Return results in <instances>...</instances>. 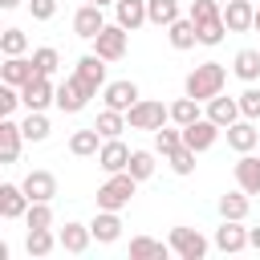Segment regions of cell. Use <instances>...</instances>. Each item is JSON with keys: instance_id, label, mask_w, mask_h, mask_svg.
I'll return each mask as SVG.
<instances>
[{"instance_id": "1", "label": "cell", "mask_w": 260, "mask_h": 260, "mask_svg": "<svg viewBox=\"0 0 260 260\" xmlns=\"http://www.w3.org/2000/svg\"><path fill=\"white\" fill-rule=\"evenodd\" d=\"M223 85H228V69H223L219 61H203V65H195V69L187 73L183 93H191L195 102H211L215 93H223Z\"/></svg>"}, {"instance_id": "2", "label": "cell", "mask_w": 260, "mask_h": 260, "mask_svg": "<svg viewBox=\"0 0 260 260\" xmlns=\"http://www.w3.org/2000/svg\"><path fill=\"white\" fill-rule=\"evenodd\" d=\"M134 191H138V179H134L130 171H118V175H110V179L98 187V207H106V211H122V207L134 199Z\"/></svg>"}, {"instance_id": "3", "label": "cell", "mask_w": 260, "mask_h": 260, "mask_svg": "<svg viewBox=\"0 0 260 260\" xmlns=\"http://www.w3.org/2000/svg\"><path fill=\"white\" fill-rule=\"evenodd\" d=\"M167 118H171V106H162V102H154V98H138L130 110H126V122H130V130H158V126H167Z\"/></svg>"}, {"instance_id": "4", "label": "cell", "mask_w": 260, "mask_h": 260, "mask_svg": "<svg viewBox=\"0 0 260 260\" xmlns=\"http://www.w3.org/2000/svg\"><path fill=\"white\" fill-rule=\"evenodd\" d=\"M126 45H130V28H122L118 20L106 24V28L93 37V53H98L102 61H122V57H126Z\"/></svg>"}, {"instance_id": "5", "label": "cell", "mask_w": 260, "mask_h": 260, "mask_svg": "<svg viewBox=\"0 0 260 260\" xmlns=\"http://www.w3.org/2000/svg\"><path fill=\"white\" fill-rule=\"evenodd\" d=\"M93 93H98V89H93V85H85V81L73 73V77H65V81L57 85V110H61V114H77V110H85V106H89V98H93Z\"/></svg>"}, {"instance_id": "6", "label": "cell", "mask_w": 260, "mask_h": 260, "mask_svg": "<svg viewBox=\"0 0 260 260\" xmlns=\"http://www.w3.org/2000/svg\"><path fill=\"white\" fill-rule=\"evenodd\" d=\"M167 244H171V252H175L179 260H203L207 248H211L195 228H171V240H167Z\"/></svg>"}, {"instance_id": "7", "label": "cell", "mask_w": 260, "mask_h": 260, "mask_svg": "<svg viewBox=\"0 0 260 260\" xmlns=\"http://www.w3.org/2000/svg\"><path fill=\"white\" fill-rule=\"evenodd\" d=\"M20 102H24V110H49V106H57V89L45 73H37L32 81L20 85Z\"/></svg>"}, {"instance_id": "8", "label": "cell", "mask_w": 260, "mask_h": 260, "mask_svg": "<svg viewBox=\"0 0 260 260\" xmlns=\"http://www.w3.org/2000/svg\"><path fill=\"white\" fill-rule=\"evenodd\" d=\"M219 130L223 126H215L207 114L199 118V122H191V126H183V146H191L195 154H203V150H211L215 146V138H219Z\"/></svg>"}, {"instance_id": "9", "label": "cell", "mask_w": 260, "mask_h": 260, "mask_svg": "<svg viewBox=\"0 0 260 260\" xmlns=\"http://www.w3.org/2000/svg\"><path fill=\"white\" fill-rule=\"evenodd\" d=\"M130 154H134V150H130L122 138H106L102 150H98V167H102L106 175H118V171L130 167Z\"/></svg>"}, {"instance_id": "10", "label": "cell", "mask_w": 260, "mask_h": 260, "mask_svg": "<svg viewBox=\"0 0 260 260\" xmlns=\"http://www.w3.org/2000/svg\"><path fill=\"white\" fill-rule=\"evenodd\" d=\"M223 24H228V32H248V28H256V4H252V0H228V4H223Z\"/></svg>"}, {"instance_id": "11", "label": "cell", "mask_w": 260, "mask_h": 260, "mask_svg": "<svg viewBox=\"0 0 260 260\" xmlns=\"http://www.w3.org/2000/svg\"><path fill=\"white\" fill-rule=\"evenodd\" d=\"M106 28V16H102V4H81L77 12H73V32L81 37V41H93L98 32Z\"/></svg>"}, {"instance_id": "12", "label": "cell", "mask_w": 260, "mask_h": 260, "mask_svg": "<svg viewBox=\"0 0 260 260\" xmlns=\"http://www.w3.org/2000/svg\"><path fill=\"white\" fill-rule=\"evenodd\" d=\"M223 134H228V146H232L236 154H248V150H256V142H260V130H256V122H252V118L232 122Z\"/></svg>"}, {"instance_id": "13", "label": "cell", "mask_w": 260, "mask_h": 260, "mask_svg": "<svg viewBox=\"0 0 260 260\" xmlns=\"http://www.w3.org/2000/svg\"><path fill=\"white\" fill-rule=\"evenodd\" d=\"M20 187H24V195H28L32 203H37V199H41V203H53V195H57V175H53V171H28Z\"/></svg>"}, {"instance_id": "14", "label": "cell", "mask_w": 260, "mask_h": 260, "mask_svg": "<svg viewBox=\"0 0 260 260\" xmlns=\"http://www.w3.org/2000/svg\"><path fill=\"white\" fill-rule=\"evenodd\" d=\"M28 195H24V187H16V183H0V219H24V211H28Z\"/></svg>"}, {"instance_id": "15", "label": "cell", "mask_w": 260, "mask_h": 260, "mask_svg": "<svg viewBox=\"0 0 260 260\" xmlns=\"http://www.w3.org/2000/svg\"><path fill=\"white\" fill-rule=\"evenodd\" d=\"M215 248H219V252H244V248H248V228H244V219H223V223L215 228Z\"/></svg>"}, {"instance_id": "16", "label": "cell", "mask_w": 260, "mask_h": 260, "mask_svg": "<svg viewBox=\"0 0 260 260\" xmlns=\"http://www.w3.org/2000/svg\"><path fill=\"white\" fill-rule=\"evenodd\" d=\"M32 77H37L32 57H24V53H20V57H4V65H0V81H4V85H16V89H20V85L32 81Z\"/></svg>"}, {"instance_id": "17", "label": "cell", "mask_w": 260, "mask_h": 260, "mask_svg": "<svg viewBox=\"0 0 260 260\" xmlns=\"http://www.w3.org/2000/svg\"><path fill=\"white\" fill-rule=\"evenodd\" d=\"M20 142H24L20 122L4 118V122H0V162H4V167H12V162L20 158Z\"/></svg>"}, {"instance_id": "18", "label": "cell", "mask_w": 260, "mask_h": 260, "mask_svg": "<svg viewBox=\"0 0 260 260\" xmlns=\"http://www.w3.org/2000/svg\"><path fill=\"white\" fill-rule=\"evenodd\" d=\"M138 98H142V93H138V85H134V81H110V85L102 89V102H106L110 110H122V114H126Z\"/></svg>"}, {"instance_id": "19", "label": "cell", "mask_w": 260, "mask_h": 260, "mask_svg": "<svg viewBox=\"0 0 260 260\" xmlns=\"http://www.w3.org/2000/svg\"><path fill=\"white\" fill-rule=\"evenodd\" d=\"M207 118L215 122V126H232V122H240L244 114H240V98H223V93H215L211 102H207Z\"/></svg>"}, {"instance_id": "20", "label": "cell", "mask_w": 260, "mask_h": 260, "mask_svg": "<svg viewBox=\"0 0 260 260\" xmlns=\"http://www.w3.org/2000/svg\"><path fill=\"white\" fill-rule=\"evenodd\" d=\"M102 130L98 126H85V130H73L69 134V154H77V158H93L98 150H102Z\"/></svg>"}, {"instance_id": "21", "label": "cell", "mask_w": 260, "mask_h": 260, "mask_svg": "<svg viewBox=\"0 0 260 260\" xmlns=\"http://www.w3.org/2000/svg\"><path fill=\"white\" fill-rule=\"evenodd\" d=\"M236 187L248 191V195H260V158L252 150L240 154V162H236Z\"/></svg>"}, {"instance_id": "22", "label": "cell", "mask_w": 260, "mask_h": 260, "mask_svg": "<svg viewBox=\"0 0 260 260\" xmlns=\"http://www.w3.org/2000/svg\"><path fill=\"white\" fill-rule=\"evenodd\" d=\"M167 41H171V49H195L199 45V28H195V20L191 16H179L175 24H167Z\"/></svg>"}, {"instance_id": "23", "label": "cell", "mask_w": 260, "mask_h": 260, "mask_svg": "<svg viewBox=\"0 0 260 260\" xmlns=\"http://www.w3.org/2000/svg\"><path fill=\"white\" fill-rule=\"evenodd\" d=\"M89 232H93V240H98V244H114V240L122 236V219H118V211H106V207H98V215H93Z\"/></svg>"}, {"instance_id": "24", "label": "cell", "mask_w": 260, "mask_h": 260, "mask_svg": "<svg viewBox=\"0 0 260 260\" xmlns=\"http://www.w3.org/2000/svg\"><path fill=\"white\" fill-rule=\"evenodd\" d=\"M114 16H118V24L122 28H142V24H150V16H146V0H118L114 4Z\"/></svg>"}, {"instance_id": "25", "label": "cell", "mask_w": 260, "mask_h": 260, "mask_svg": "<svg viewBox=\"0 0 260 260\" xmlns=\"http://www.w3.org/2000/svg\"><path fill=\"white\" fill-rule=\"evenodd\" d=\"M57 240H61V248H65V252H73V256H81V252L89 248V240H93V232H89V223H65V228L57 232Z\"/></svg>"}, {"instance_id": "26", "label": "cell", "mask_w": 260, "mask_h": 260, "mask_svg": "<svg viewBox=\"0 0 260 260\" xmlns=\"http://www.w3.org/2000/svg\"><path fill=\"white\" fill-rule=\"evenodd\" d=\"M85 85H93V89H106V61L98 57V53H85L81 61H77V69H73Z\"/></svg>"}, {"instance_id": "27", "label": "cell", "mask_w": 260, "mask_h": 260, "mask_svg": "<svg viewBox=\"0 0 260 260\" xmlns=\"http://www.w3.org/2000/svg\"><path fill=\"white\" fill-rule=\"evenodd\" d=\"M167 256H171V244H162V240H150V236L130 240V260H167Z\"/></svg>"}, {"instance_id": "28", "label": "cell", "mask_w": 260, "mask_h": 260, "mask_svg": "<svg viewBox=\"0 0 260 260\" xmlns=\"http://www.w3.org/2000/svg\"><path fill=\"white\" fill-rule=\"evenodd\" d=\"M24 248H28V256H49L53 248H61V240L53 236V228H28V236H24Z\"/></svg>"}, {"instance_id": "29", "label": "cell", "mask_w": 260, "mask_h": 260, "mask_svg": "<svg viewBox=\"0 0 260 260\" xmlns=\"http://www.w3.org/2000/svg\"><path fill=\"white\" fill-rule=\"evenodd\" d=\"M232 73L240 77V81H260V49H240L236 53V61H232Z\"/></svg>"}, {"instance_id": "30", "label": "cell", "mask_w": 260, "mask_h": 260, "mask_svg": "<svg viewBox=\"0 0 260 260\" xmlns=\"http://www.w3.org/2000/svg\"><path fill=\"white\" fill-rule=\"evenodd\" d=\"M248 207H252L248 191H228V195H219V215H223V219H248Z\"/></svg>"}, {"instance_id": "31", "label": "cell", "mask_w": 260, "mask_h": 260, "mask_svg": "<svg viewBox=\"0 0 260 260\" xmlns=\"http://www.w3.org/2000/svg\"><path fill=\"white\" fill-rule=\"evenodd\" d=\"M146 16H150V24L167 28L179 20V0H146Z\"/></svg>"}, {"instance_id": "32", "label": "cell", "mask_w": 260, "mask_h": 260, "mask_svg": "<svg viewBox=\"0 0 260 260\" xmlns=\"http://www.w3.org/2000/svg\"><path fill=\"white\" fill-rule=\"evenodd\" d=\"M203 114H199V102L191 98V93H183L179 102H171V122L175 126H191V122H199Z\"/></svg>"}, {"instance_id": "33", "label": "cell", "mask_w": 260, "mask_h": 260, "mask_svg": "<svg viewBox=\"0 0 260 260\" xmlns=\"http://www.w3.org/2000/svg\"><path fill=\"white\" fill-rule=\"evenodd\" d=\"M93 126L102 130V138H122V130H126L130 122H126V114H122V110H110V106H106V110L98 114V122H93Z\"/></svg>"}, {"instance_id": "34", "label": "cell", "mask_w": 260, "mask_h": 260, "mask_svg": "<svg viewBox=\"0 0 260 260\" xmlns=\"http://www.w3.org/2000/svg\"><path fill=\"white\" fill-rule=\"evenodd\" d=\"M20 130H24V142H45V138H49V118H45V110H28L24 122H20Z\"/></svg>"}, {"instance_id": "35", "label": "cell", "mask_w": 260, "mask_h": 260, "mask_svg": "<svg viewBox=\"0 0 260 260\" xmlns=\"http://www.w3.org/2000/svg\"><path fill=\"white\" fill-rule=\"evenodd\" d=\"M183 146V126H158L154 130V150L167 158V154H175Z\"/></svg>"}, {"instance_id": "36", "label": "cell", "mask_w": 260, "mask_h": 260, "mask_svg": "<svg viewBox=\"0 0 260 260\" xmlns=\"http://www.w3.org/2000/svg\"><path fill=\"white\" fill-rule=\"evenodd\" d=\"M154 154H158V150H134V154H130V167H126V171H130V175H134L138 183H146V179L154 175V167H158V162H154Z\"/></svg>"}, {"instance_id": "37", "label": "cell", "mask_w": 260, "mask_h": 260, "mask_svg": "<svg viewBox=\"0 0 260 260\" xmlns=\"http://www.w3.org/2000/svg\"><path fill=\"white\" fill-rule=\"evenodd\" d=\"M187 16H191L195 24H211V20H219V16H223V4H219V0H191Z\"/></svg>"}, {"instance_id": "38", "label": "cell", "mask_w": 260, "mask_h": 260, "mask_svg": "<svg viewBox=\"0 0 260 260\" xmlns=\"http://www.w3.org/2000/svg\"><path fill=\"white\" fill-rule=\"evenodd\" d=\"M32 65H37V73L53 77V73H57V65H61V53H57L53 45H41V49H32Z\"/></svg>"}, {"instance_id": "39", "label": "cell", "mask_w": 260, "mask_h": 260, "mask_svg": "<svg viewBox=\"0 0 260 260\" xmlns=\"http://www.w3.org/2000/svg\"><path fill=\"white\" fill-rule=\"evenodd\" d=\"M24 49H28V37H24L20 28H4V32H0V53H4V57H20Z\"/></svg>"}, {"instance_id": "40", "label": "cell", "mask_w": 260, "mask_h": 260, "mask_svg": "<svg viewBox=\"0 0 260 260\" xmlns=\"http://www.w3.org/2000/svg\"><path fill=\"white\" fill-rule=\"evenodd\" d=\"M24 228H53V207L49 203H28V211H24Z\"/></svg>"}, {"instance_id": "41", "label": "cell", "mask_w": 260, "mask_h": 260, "mask_svg": "<svg viewBox=\"0 0 260 260\" xmlns=\"http://www.w3.org/2000/svg\"><path fill=\"white\" fill-rule=\"evenodd\" d=\"M240 114H244V118H252V122H260V85H256V81L240 93Z\"/></svg>"}, {"instance_id": "42", "label": "cell", "mask_w": 260, "mask_h": 260, "mask_svg": "<svg viewBox=\"0 0 260 260\" xmlns=\"http://www.w3.org/2000/svg\"><path fill=\"white\" fill-rule=\"evenodd\" d=\"M167 162H171L175 175H191V171H195V150H191V146H179L175 154H167Z\"/></svg>"}, {"instance_id": "43", "label": "cell", "mask_w": 260, "mask_h": 260, "mask_svg": "<svg viewBox=\"0 0 260 260\" xmlns=\"http://www.w3.org/2000/svg\"><path fill=\"white\" fill-rule=\"evenodd\" d=\"M195 28H199V45H219V41H223V32H228L223 16H219V20H211V24H195Z\"/></svg>"}, {"instance_id": "44", "label": "cell", "mask_w": 260, "mask_h": 260, "mask_svg": "<svg viewBox=\"0 0 260 260\" xmlns=\"http://www.w3.org/2000/svg\"><path fill=\"white\" fill-rule=\"evenodd\" d=\"M16 106H24V102H20V89L0 81V114H4V118H12V114H16Z\"/></svg>"}, {"instance_id": "45", "label": "cell", "mask_w": 260, "mask_h": 260, "mask_svg": "<svg viewBox=\"0 0 260 260\" xmlns=\"http://www.w3.org/2000/svg\"><path fill=\"white\" fill-rule=\"evenodd\" d=\"M28 12H32V20H53L57 16V0H28Z\"/></svg>"}, {"instance_id": "46", "label": "cell", "mask_w": 260, "mask_h": 260, "mask_svg": "<svg viewBox=\"0 0 260 260\" xmlns=\"http://www.w3.org/2000/svg\"><path fill=\"white\" fill-rule=\"evenodd\" d=\"M248 248H256V252H260V228H248Z\"/></svg>"}, {"instance_id": "47", "label": "cell", "mask_w": 260, "mask_h": 260, "mask_svg": "<svg viewBox=\"0 0 260 260\" xmlns=\"http://www.w3.org/2000/svg\"><path fill=\"white\" fill-rule=\"evenodd\" d=\"M16 4H20V0H0V8H16Z\"/></svg>"}, {"instance_id": "48", "label": "cell", "mask_w": 260, "mask_h": 260, "mask_svg": "<svg viewBox=\"0 0 260 260\" xmlns=\"http://www.w3.org/2000/svg\"><path fill=\"white\" fill-rule=\"evenodd\" d=\"M89 4H102V8H106V4H118V0H89Z\"/></svg>"}, {"instance_id": "49", "label": "cell", "mask_w": 260, "mask_h": 260, "mask_svg": "<svg viewBox=\"0 0 260 260\" xmlns=\"http://www.w3.org/2000/svg\"><path fill=\"white\" fill-rule=\"evenodd\" d=\"M256 32H260V8H256Z\"/></svg>"}, {"instance_id": "50", "label": "cell", "mask_w": 260, "mask_h": 260, "mask_svg": "<svg viewBox=\"0 0 260 260\" xmlns=\"http://www.w3.org/2000/svg\"><path fill=\"white\" fill-rule=\"evenodd\" d=\"M219 4H228V0H219Z\"/></svg>"}]
</instances>
